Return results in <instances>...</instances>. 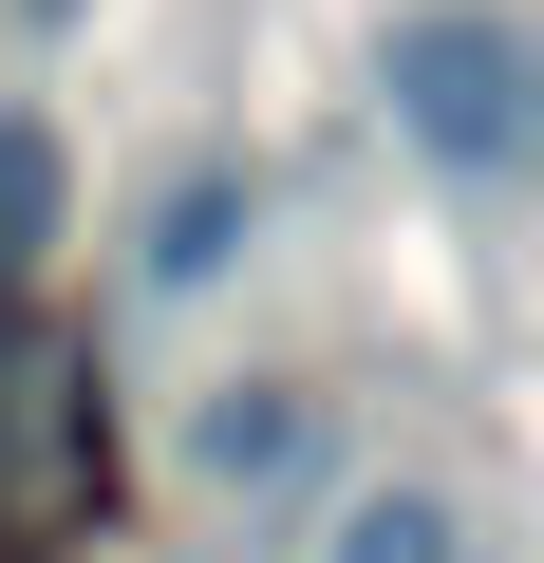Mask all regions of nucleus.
Returning <instances> with one entry per match:
<instances>
[{"mask_svg":"<svg viewBox=\"0 0 544 563\" xmlns=\"http://www.w3.org/2000/svg\"><path fill=\"white\" fill-rule=\"evenodd\" d=\"M338 563H469V526L395 488V507H357V526H338Z\"/></svg>","mask_w":544,"mask_h":563,"instance_id":"4","label":"nucleus"},{"mask_svg":"<svg viewBox=\"0 0 544 563\" xmlns=\"http://www.w3.org/2000/svg\"><path fill=\"white\" fill-rule=\"evenodd\" d=\"M282 451H301V413H244V395L207 413V470H282Z\"/></svg>","mask_w":544,"mask_h":563,"instance_id":"6","label":"nucleus"},{"mask_svg":"<svg viewBox=\"0 0 544 563\" xmlns=\"http://www.w3.org/2000/svg\"><path fill=\"white\" fill-rule=\"evenodd\" d=\"M395 132L432 169H507L525 151V38L488 20V0H413L395 20Z\"/></svg>","mask_w":544,"mask_h":563,"instance_id":"2","label":"nucleus"},{"mask_svg":"<svg viewBox=\"0 0 544 563\" xmlns=\"http://www.w3.org/2000/svg\"><path fill=\"white\" fill-rule=\"evenodd\" d=\"M113 488V413H95V357L0 320V544H57L76 507Z\"/></svg>","mask_w":544,"mask_h":563,"instance_id":"1","label":"nucleus"},{"mask_svg":"<svg viewBox=\"0 0 544 563\" xmlns=\"http://www.w3.org/2000/svg\"><path fill=\"white\" fill-rule=\"evenodd\" d=\"M225 225H244V188H225V169H188V188L151 207V282H207V263H225Z\"/></svg>","mask_w":544,"mask_h":563,"instance_id":"3","label":"nucleus"},{"mask_svg":"<svg viewBox=\"0 0 544 563\" xmlns=\"http://www.w3.org/2000/svg\"><path fill=\"white\" fill-rule=\"evenodd\" d=\"M525 132H544V57H525Z\"/></svg>","mask_w":544,"mask_h":563,"instance_id":"7","label":"nucleus"},{"mask_svg":"<svg viewBox=\"0 0 544 563\" xmlns=\"http://www.w3.org/2000/svg\"><path fill=\"white\" fill-rule=\"evenodd\" d=\"M38 207H57V169H38V132H0V263L38 244Z\"/></svg>","mask_w":544,"mask_h":563,"instance_id":"5","label":"nucleus"}]
</instances>
